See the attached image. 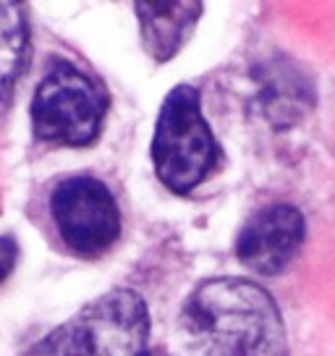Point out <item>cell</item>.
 Listing matches in <instances>:
<instances>
[{
  "mask_svg": "<svg viewBox=\"0 0 335 356\" xmlns=\"http://www.w3.org/2000/svg\"><path fill=\"white\" fill-rule=\"evenodd\" d=\"M108 92L97 79L58 60L40 81L32 100L37 139L58 147H87L100 134Z\"/></svg>",
  "mask_w": 335,
  "mask_h": 356,
  "instance_id": "4",
  "label": "cell"
},
{
  "mask_svg": "<svg viewBox=\"0 0 335 356\" xmlns=\"http://www.w3.org/2000/svg\"><path fill=\"white\" fill-rule=\"evenodd\" d=\"M149 317L145 299L113 289L47 333L26 356H142Z\"/></svg>",
  "mask_w": 335,
  "mask_h": 356,
  "instance_id": "2",
  "label": "cell"
},
{
  "mask_svg": "<svg viewBox=\"0 0 335 356\" xmlns=\"http://www.w3.org/2000/svg\"><path fill=\"white\" fill-rule=\"evenodd\" d=\"M220 149L199 108V92L181 84L157 115L152 160L160 181L176 194H189L218 165Z\"/></svg>",
  "mask_w": 335,
  "mask_h": 356,
  "instance_id": "3",
  "label": "cell"
},
{
  "mask_svg": "<svg viewBox=\"0 0 335 356\" xmlns=\"http://www.w3.org/2000/svg\"><path fill=\"white\" fill-rule=\"evenodd\" d=\"M26 53V22L19 3H0V113L6 111L13 81Z\"/></svg>",
  "mask_w": 335,
  "mask_h": 356,
  "instance_id": "8",
  "label": "cell"
},
{
  "mask_svg": "<svg viewBox=\"0 0 335 356\" xmlns=\"http://www.w3.org/2000/svg\"><path fill=\"white\" fill-rule=\"evenodd\" d=\"M142 356H165V354H157V351H145Z\"/></svg>",
  "mask_w": 335,
  "mask_h": 356,
  "instance_id": "10",
  "label": "cell"
},
{
  "mask_svg": "<svg viewBox=\"0 0 335 356\" xmlns=\"http://www.w3.org/2000/svg\"><path fill=\"white\" fill-rule=\"evenodd\" d=\"M197 356H286V330L275 301L252 280L202 283L181 312Z\"/></svg>",
  "mask_w": 335,
  "mask_h": 356,
  "instance_id": "1",
  "label": "cell"
},
{
  "mask_svg": "<svg viewBox=\"0 0 335 356\" xmlns=\"http://www.w3.org/2000/svg\"><path fill=\"white\" fill-rule=\"evenodd\" d=\"M145 50L155 60H170L202 16V3H136Z\"/></svg>",
  "mask_w": 335,
  "mask_h": 356,
  "instance_id": "7",
  "label": "cell"
},
{
  "mask_svg": "<svg viewBox=\"0 0 335 356\" xmlns=\"http://www.w3.org/2000/svg\"><path fill=\"white\" fill-rule=\"evenodd\" d=\"M307 236L304 215L291 204H270L252 215L236 241V254L259 275H278Z\"/></svg>",
  "mask_w": 335,
  "mask_h": 356,
  "instance_id": "6",
  "label": "cell"
},
{
  "mask_svg": "<svg viewBox=\"0 0 335 356\" xmlns=\"http://www.w3.org/2000/svg\"><path fill=\"white\" fill-rule=\"evenodd\" d=\"M60 238L79 257L105 254L121 234V212L111 189L92 176L63 178L50 197Z\"/></svg>",
  "mask_w": 335,
  "mask_h": 356,
  "instance_id": "5",
  "label": "cell"
},
{
  "mask_svg": "<svg viewBox=\"0 0 335 356\" xmlns=\"http://www.w3.org/2000/svg\"><path fill=\"white\" fill-rule=\"evenodd\" d=\"M13 265H16V244L0 236V283L13 273Z\"/></svg>",
  "mask_w": 335,
  "mask_h": 356,
  "instance_id": "9",
  "label": "cell"
}]
</instances>
